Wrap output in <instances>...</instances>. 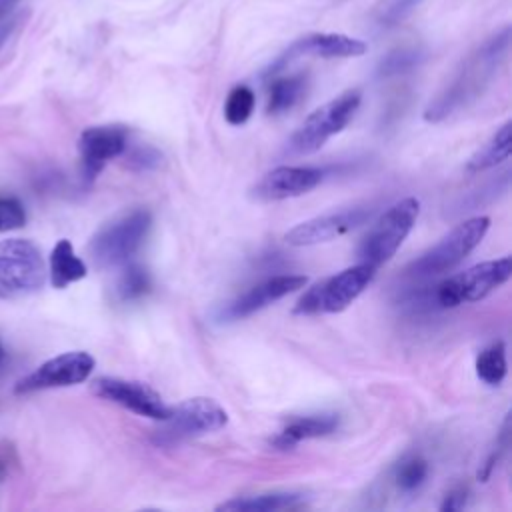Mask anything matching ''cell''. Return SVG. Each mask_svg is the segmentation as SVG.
Instances as JSON below:
<instances>
[{
	"label": "cell",
	"mask_w": 512,
	"mask_h": 512,
	"mask_svg": "<svg viewBox=\"0 0 512 512\" xmlns=\"http://www.w3.org/2000/svg\"><path fill=\"white\" fill-rule=\"evenodd\" d=\"M2 360H4V348H2V344H0V364H2Z\"/></svg>",
	"instance_id": "35"
},
{
	"label": "cell",
	"mask_w": 512,
	"mask_h": 512,
	"mask_svg": "<svg viewBox=\"0 0 512 512\" xmlns=\"http://www.w3.org/2000/svg\"><path fill=\"white\" fill-rule=\"evenodd\" d=\"M358 106H360V92L346 90L340 96L316 108L312 114L306 116V120L292 134L288 142L290 152L298 156L318 152L328 142V138H332L334 134L346 128V124L356 114Z\"/></svg>",
	"instance_id": "8"
},
{
	"label": "cell",
	"mask_w": 512,
	"mask_h": 512,
	"mask_svg": "<svg viewBox=\"0 0 512 512\" xmlns=\"http://www.w3.org/2000/svg\"><path fill=\"white\" fill-rule=\"evenodd\" d=\"M340 426L338 414H306L292 418L272 440L270 444L278 450H290L302 440L322 438L336 432Z\"/></svg>",
	"instance_id": "17"
},
{
	"label": "cell",
	"mask_w": 512,
	"mask_h": 512,
	"mask_svg": "<svg viewBox=\"0 0 512 512\" xmlns=\"http://www.w3.org/2000/svg\"><path fill=\"white\" fill-rule=\"evenodd\" d=\"M466 494H468V488L466 486H456V488H452L448 494H446V498H444V502H442V506H440V510H460L464 504H466Z\"/></svg>",
	"instance_id": "31"
},
{
	"label": "cell",
	"mask_w": 512,
	"mask_h": 512,
	"mask_svg": "<svg viewBox=\"0 0 512 512\" xmlns=\"http://www.w3.org/2000/svg\"><path fill=\"white\" fill-rule=\"evenodd\" d=\"M92 392L108 402H114L138 416H146L152 420H164L168 416V406L162 396L152 390L148 384L138 380H126L116 376H100L90 384Z\"/></svg>",
	"instance_id": "11"
},
{
	"label": "cell",
	"mask_w": 512,
	"mask_h": 512,
	"mask_svg": "<svg viewBox=\"0 0 512 512\" xmlns=\"http://www.w3.org/2000/svg\"><path fill=\"white\" fill-rule=\"evenodd\" d=\"M50 282L54 288H66L88 274V268L80 256H76L70 240L62 238L56 242L50 254Z\"/></svg>",
	"instance_id": "19"
},
{
	"label": "cell",
	"mask_w": 512,
	"mask_h": 512,
	"mask_svg": "<svg viewBox=\"0 0 512 512\" xmlns=\"http://www.w3.org/2000/svg\"><path fill=\"white\" fill-rule=\"evenodd\" d=\"M430 464L422 456H406L394 470V482L402 492L418 490L428 478Z\"/></svg>",
	"instance_id": "24"
},
{
	"label": "cell",
	"mask_w": 512,
	"mask_h": 512,
	"mask_svg": "<svg viewBox=\"0 0 512 512\" xmlns=\"http://www.w3.org/2000/svg\"><path fill=\"white\" fill-rule=\"evenodd\" d=\"M306 504L302 492L292 490H274L252 496H236L216 506V510L226 512H276V510H298Z\"/></svg>",
	"instance_id": "18"
},
{
	"label": "cell",
	"mask_w": 512,
	"mask_h": 512,
	"mask_svg": "<svg viewBox=\"0 0 512 512\" xmlns=\"http://www.w3.org/2000/svg\"><path fill=\"white\" fill-rule=\"evenodd\" d=\"M96 366L92 354L84 350H72L58 354L46 362H42L34 372L20 378L14 386L16 394H30L48 388H62L74 386L84 382Z\"/></svg>",
	"instance_id": "10"
},
{
	"label": "cell",
	"mask_w": 512,
	"mask_h": 512,
	"mask_svg": "<svg viewBox=\"0 0 512 512\" xmlns=\"http://www.w3.org/2000/svg\"><path fill=\"white\" fill-rule=\"evenodd\" d=\"M26 224L24 204L14 196H0V232L16 230Z\"/></svg>",
	"instance_id": "28"
},
{
	"label": "cell",
	"mask_w": 512,
	"mask_h": 512,
	"mask_svg": "<svg viewBox=\"0 0 512 512\" xmlns=\"http://www.w3.org/2000/svg\"><path fill=\"white\" fill-rule=\"evenodd\" d=\"M512 152V122L506 120L486 144H482L468 160V172H484L488 168L498 166L500 162L508 160Z\"/></svg>",
	"instance_id": "20"
},
{
	"label": "cell",
	"mask_w": 512,
	"mask_h": 512,
	"mask_svg": "<svg viewBox=\"0 0 512 512\" xmlns=\"http://www.w3.org/2000/svg\"><path fill=\"white\" fill-rule=\"evenodd\" d=\"M376 268L360 262L310 286L294 306V314H334L346 310L372 282Z\"/></svg>",
	"instance_id": "4"
},
{
	"label": "cell",
	"mask_w": 512,
	"mask_h": 512,
	"mask_svg": "<svg viewBox=\"0 0 512 512\" xmlns=\"http://www.w3.org/2000/svg\"><path fill=\"white\" fill-rule=\"evenodd\" d=\"M46 274L42 252L32 240H0V300H16L38 292Z\"/></svg>",
	"instance_id": "3"
},
{
	"label": "cell",
	"mask_w": 512,
	"mask_h": 512,
	"mask_svg": "<svg viewBox=\"0 0 512 512\" xmlns=\"http://www.w3.org/2000/svg\"><path fill=\"white\" fill-rule=\"evenodd\" d=\"M254 104H256V96H254L252 88H248L246 84L234 86L230 90L228 98H226V104H224L226 122L232 124V126L244 124L252 116Z\"/></svg>",
	"instance_id": "25"
},
{
	"label": "cell",
	"mask_w": 512,
	"mask_h": 512,
	"mask_svg": "<svg viewBox=\"0 0 512 512\" xmlns=\"http://www.w3.org/2000/svg\"><path fill=\"white\" fill-rule=\"evenodd\" d=\"M508 372L506 364V344L502 340H496L482 348L476 356V376L488 384L498 386Z\"/></svg>",
	"instance_id": "22"
},
{
	"label": "cell",
	"mask_w": 512,
	"mask_h": 512,
	"mask_svg": "<svg viewBox=\"0 0 512 512\" xmlns=\"http://www.w3.org/2000/svg\"><path fill=\"white\" fill-rule=\"evenodd\" d=\"M508 46L510 28L504 26L500 32L484 40L474 52H470L446 88L426 106L424 120L440 122L476 100L486 90L502 60L506 58Z\"/></svg>",
	"instance_id": "1"
},
{
	"label": "cell",
	"mask_w": 512,
	"mask_h": 512,
	"mask_svg": "<svg viewBox=\"0 0 512 512\" xmlns=\"http://www.w3.org/2000/svg\"><path fill=\"white\" fill-rule=\"evenodd\" d=\"M512 276V256L486 260L466 268L444 280L436 290V300L442 308H454L466 302H478L492 290L500 288Z\"/></svg>",
	"instance_id": "9"
},
{
	"label": "cell",
	"mask_w": 512,
	"mask_h": 512,
	"mask_svg": "<svg viewBox=\"0 0 512 512\" xmlns=\"http://www.w3.org/2000/svg\"><path fill=\"white\" fill-rule=\"evenodd\" d=\"M128 136V128L120 124L90 126L80 134L78 152L86 182H92L108 160L122 156L128 146Z\"/></svg>",
	"instance_id": "12"
},
{
	"label": "cell",
	"mask_w": 512,
	"mask_h": 512,
	"mask_svg": "<svg viewBox=\"0 0 512 512\" xmlns=\"http://www.w3.org/2000/svg\"><path fill=\"white\" fill-rule=\"evenodd\" d=\"M508 444H510V416H506V418H504L502 430H500V434H498V440H496V448L490 452V456H488V460L484 462L482 470H478V478H480L482 482H484V480H486V478L492 474L494 466L500 462L502 454L508 450Z\"/></svg>",
	"instance_id": "29"
},
{
	"label": "cell",
	"mask_w": 512,
	"mask_h": 512,
	"mask_svg": "<svg viewBox=\"0 0 512 512\" xmlns=\"http://www.w3.org/2000/svg\"><path fill=\"white\" fill-rule=\"evenodd\" d=\"M20 0H0V20L6 18Z\"/></svg>",
	"instance_id": "34"
},
{
	"label": "cell",
	"mask_w": 512,
	"mask_h": 512,
	"mask_svg": "<svg viewBox=\"0 0 512 512\" xmlns=\"http://www.w3.org/2000/svg\"><path fill=\"white\" fill-rule=\"evenodd\" d=\"M226 422L228 414L216 400L194 396L168 410V416L160 420V426L154 430V442L158 446H174L216 432L224 428Z\"/></svg>",
	"instance_id": "6"
},
{
	"label": "cell",
	"mask_w": 512,
	"mask_h": 512,
	"mask_svg": "<svg viewBox=\"0 0 512 512\" xmlns=\"http://www.w3.org/2000/svg\"><path fill=\"white\" fill-rule=\"evenodd\" d=\"M152 228V214L146 208L128 210L106 222L90 240L88 252L98 268L126 264L144 244Z\"/></svg>",
	"instance_id": "2"
},
{
	"label": "cell",
	"mask_w": 512,
	"mask_h": 512,
	"mask_svg": "<svg viewBox=\"0 0 512 512\" xmlns=\"http://www.w3.org/2000/svg\"><path fill=\"white\" fill-rule=\"evenodd\" d=\"M22 14L18 16H10V18H2L0 20V48L6 44V40L12 36V32L16 30V26L20 24Z\"/></svg>",
	"instance_id": "32"
},
{
	"label": "cell",
	"mask_w": 512,
	"mask_h": 512,
	"mask_svg": "<svg viewBox=\"0 0 512 512\" xmlns=\"http://www.w3.org/2000/svg\"><path fill=\"white\" fill-rule=\"evenodd\" d=\"M122 156L126 158V166L132 170H138V172L154 170L162 162V154L154 146H148V144H140L134 148L126 146Z\"/></svg>",
	"instance_id": "27"
},
{
	"label": "cell",
	"mask_w": 512,
	"mask_h": 512,
	"mask_svg": "<svg viewBox=\"0 0 512 512\" xmlns=\"http://www.w3.org/2000/svg\"><path fill=\"white\" fill-rule=\"evenodd\" d=\"M422 60L420 50L416 48H396L392 52H388L380 64H378V78H392L398 74H404L408 70H412L414 66H418Z\"/></svg>",
	"instance_id": "26"
},
{
	"label": "cell",
	"mask_w": 512,
	"mask_h": 512,
	"mask_svg": "<svg viewBox=\"0 0 512 512\" xmlns=\"http://www.w3.org/2000/svg\"><path fill=\"white\" fill-rule=\"evenodd\" d=\"M322 178L324 172L314 166H276L252 186L250 196L260 202L286 200L314 190Z\"/></svg>",
	"instance_id": "14"
},
{
	"label": "cell",
	"mask_w": 512,
	"mask_h": 512,
	"mask_svg": "<svg viewBox=\"0 0 512 512\" xmlns=\"http://www.w3.org/2000/svg\"><path fill=\"white\" fill-rule=\"evenodd\" d=\"M14 450L10 446H0V482L4 480V476L8 474V468H10V454Z\"/></svg>",
	"instance_id": "33"
},
{
	"label": "cell",
	"mask_w": 512,
	"mask_h": 512,
	"mask_svg": "<svg viewBox=\"0 0 512 512\" xmlns=\"http://www.w3.org/2000/svg\"><path fill=\"white\" fill-rule=\"evenodd\" d=\"M372 216L370 208H348L340 212L322 214L310 220H304L290 228L284 236V240L290 246H314L330 242L338 236H344L346 232L358 228Z\"/></svg>",
	"instance_id": "13"
},
{
	"label": "cell",
	"mask_w": 512,
	"mask_h": 512,
	"mask_svg": "<svg viewBox=\"0 0 512 512\" xmlns=\"http://www.w3.org/2000/svg\"><path fill=\"white\" fill-rule=\"evenodd\" d=\"M490 228L488 216H474L458 226H454L446 236H442L432 248L420 254L406 268L412 276H434L450 272L458 266L486 236Z\"/></svg>",
	"instance_id": "7"
},
{
	"label": "cell",
	"mask_w": 512,
	"mask_h": 512,
	"mask_svg": "<svg viewBox=\"0 0 512 512\" xmlns=\"http://www.w3.org/2000/svg\"><path fill=\"white\" fill-rule=\"evenodd\" d=\"M422 0H394L382 14V26H394L404 20Z\"/></svg>",
	"instance_id": "30"
},
{
	"label": "cell",
	"mask_w": 512,
	"mask_h": 512,
	"mask_svg": "<svg viewBox=\"0 0 512 512\" xmlns=\"http://www.w3.org/2000/svg\"><path fill=\"white\" fill-rule=\"evenodd\" d=\"M304 92H306V76H302V74L274 78L268 84L266 112L272 116L288 112L302 100Z\"/></svg>",
	"instance_id": "21"
},
{
	"label": "cell",
	"mask_w": 512,
	"mask_h": 512,
	"mask_svg": "<svg viewBox=\"0 0 512 512\" xmlns=\"http://www.w3.org/2000/svg\"><path fill=\"white\" fill-rule=\"evenodd\" d=\"M368 50L366 42L336 34V32H316L298 38L294 44L288 46V50L276 60V64L270 68L268 74H276L284 64L298 56H320V58H354L362 56Z\"/></svg>",
	"instance_id": "16"
},
{
	"label": "cell",
	"mask_w": 512,
	"mask_h": 512,
	"mask_svg": "<svg viewBox=\"0 0 512 512\" xmlns=\"http://www.w3.org/2000/svg\"><path fill=\"white\" fill-rule=\"evenodd\" d=\"M306 282L308 278L302 274H278V276L266 278L256 286L248 288L238 298H234L230 304H226L220 312V320H240V318L252 316L254 312L270 306L272 302L304 288Z\"/></svg>",
	"instance_id": "15"
},
{
	"label": "cell",
	"mask_w": 512,
	"mask_h": 512,
	"mask_svg": "<svg viewBox=\"0 0 512 512\" xmlns=\"http://www.w3.org/2000/svg\"><path fill=\"white\" fill-rule=\"evenodd\" d=\"M152 280L144 266L128 264L116 282V296L120 302H136L150 292Z\"/></svg>",
	"instance_id": "23"
},
{
	"label": "cell",
	"mask_w": 512,
	"mask_h": 512,
	"mask_svg": "<svg viewBox=\"0 0 512 512\" xmlns=\"http://www.w3.org/2000/svg\"><path fill=\"white\" fill-rule=\"evenodd\" d=\"M420 214V200L414 196H406L392 204L380 218L372 224L368 234L364 236L358 258L374 268L386 264L402 246L410 230L414 228Z\"/></svg>",
	"instance_id": "5"
}]
</instances>
